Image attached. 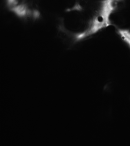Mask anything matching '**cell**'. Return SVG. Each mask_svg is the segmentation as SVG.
Returning <instances> with one entry per match:
<instances>
[{"label":"cell","instance_id":"cell-1","mask_svg":"<svg viewBox=\"0 0 130 146\" xmlns=\"http://www.w3.org/2000/svg\"><path fill=\"white\" fill-rule=\"evenodd\" d=\"M110 26L101 0H77L65 10L59 31L70 42L76 43Z\"/></svg>","mask_w":130,"mask_h":146},{"label":"cell","instance_id":"cell-2","mask_svg":"<svg viewBox=\"0 0 130 146\" xmlns=\"http://www.w3.org/2000/svg\"><path fill=\"white\" fill-rule=\"evenodd\" d=\"M8 8L18 17L35 20L40 15L36 0H6Z\"/></svg>","mask_w":130,"mask_h":146}]
</instances>
